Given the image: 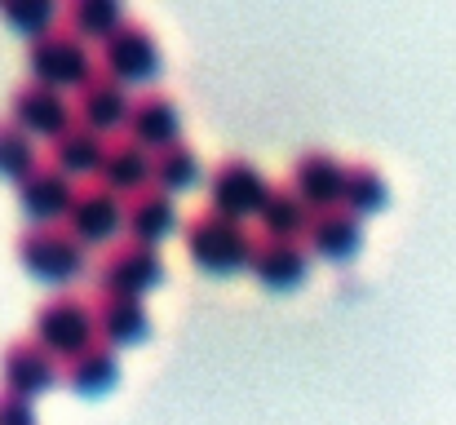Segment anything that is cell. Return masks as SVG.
Segmentation results:
<instances>
[{
    "mask_svg": "<svg viewBox=\"0 0 456 425\" xmlns=\"http://www.w3.org/2000/svg\"><path fill=\"white\" fill-rule=\"evenodd\" d=\"M182 240H186L191 262L208 275H231V271L248 266V257H253V235L244 231V222H235L208 204L186 217Z\"/></svg>",
    "mask_w": 456,
    "mask_h": 425,
    "instance_id": "obj_1",
    "label": "cell"
},
{
    "mask_svg": "<svg viewBox=\"0 0 456 425\" xmlns=\"http://www.w3.org/2000/svg\"><path fill=\"white\" fill-rule=\"evenodd\" d=\"M31 337L53 355V359H76L80 350H89L98 341V319H94V301L76 297V292H53L36 306L31 315Z\"/></svg>",
    "mask_w": 456,
    "mask_h": 425,
    "instance_id": "obj_2",
    "label": "cell"
},
{
    "mask_svg": "<svg viewBox=\"0 0 456 425\" xmlns=\"http://www.w3.org/2000/svg\"><path fill=\"white\" fill-rule=\"evenodd\" d=\"M27 71L31 80L49 85V89H85L94 80V53L89 45L67 31V27H49L40 36L27 40Z\"/></svg>",
    "mask_w": 456,
    "mask_h": 425,
    "instance_id": "obj_3",
    "label": "cell"
},
{
    "mask_svg": "<svg viewBox=\"0 0 456 425\" xmlns=\"http://www.w3.org/2000/svg\"><path fill=\"white\" fill-rule=\"evenodd\" d=\"M18 262L45 283H67L89 266L85 244L67 226H27L18 240Z\"/></svg>",
    "mask_w": 456,
    "mask_h": 425,
    "instance_id": "obj_4",
    "label": "cell"
},
{
    "mask_svg": "<svg viewBox=\"0 0 456 425\" xmlns=\"http://www.w3.org/2000/svg\"><path fill=\"white\" fill-rule=\"evenodd\" d=\"M159 67H164L159 40H155L151 27L138 22V18H125V22L102 40V71H107L111 80H120L125 89L155 80Z\"/></svg>",
    "mask_w": 456,
    "mask_h": 425,
    "instance_id": "obj_5",
    "label": "cell"
},
{
    "mask_svg": "<svg viewBox=\"0 0 456 425\" xmlns=\"http://www.w3.org/2000/svg\"><path fill=\"white\" fill-rule=\"evenodd\" d=\"M164 280V257L155 244L142 240H116L102 262L94 266V283L98 292H120V297H142Z\"/></svg>",
    "mask_w": 456,
    "mask_h": 425,
    "instance_id": "obj_6",
    "label": "cell"
},
{
    "mask_svg": "<svg viewBox=\"0 0 456 425\" xmlns=\"http://www.w3.org/2000/svg\"><path fill=\"white\" fill-rule=\"evenodd\" d=\"M266 195H271L266 173L253 159H244V155H226L213 168V177H208V208H217V213H226L235 222L257 213L266 204Z\"/></svg>",
    "mask_w": 456,
    "mask_h": 425,
    "instance_id": "obj_7",
    "label": "cell"
},
{
    "mask_svg": "<svg viewBox=\"0 0 456 425\" xmlns=\"http://www.w3.org/2000/svg\"><path fill=\"white\" fill-rule=\"evenodd\" d=\"M62 226L89 249V244H116V235L125 231V200L98 182L76 186V200L62 217Z\"/></svg>",
    "mask_w": 456,
    "mask_h": 425,
    "instance_id": "obj_8",
    "label": "cell"
},
{
    "mask_svg": "<svg viewBox=\"0 0 456 425\" xmlns=\"http://www.w3.org/2000/svg\"><path fill=\"white\" fill-rule=\"evenodd\" d=\"M0 381H4V390L36 399V395H45L62 381V364L36 337H18L0 350Z\"/></svg>",
    "mask_w": 456,
    "mask_h": 425,
    "instance_id": "obj_9",
    "label": "cell"
},
{
    "mask_svg": "<svg viewBox=\"0 0 456 425\" xmlns=\"http://www.w3.org/2000/svg\"><path fill=\"white\" fill-rule=\"evenodd\" d=\"M9 120L18 129H27L31 138H58L76 120V111H71V102L58 89H49L40 80H22L9 94Z\"/></svg>",
    "mask_w": 456,
    "mask_h": 425,
    "instance_id": "obj_10",
    "label": "cell"
},
{
    "mask_svg": "<svg viewBox=\"0 0 456 425\" xmlns=\"http://www.w3.org/2000/svg\"><path fill=\"white\" fill-rule=\"evenodd\" d=\"M71 200H76V182L62 168H53V164H36L18 182V204H22L31 226H58L67 217Z\"/></svg>",
    "mask_w": 456,
    "mask_h": 425,
    "instance_id": "obj_11",
    "label": "cell"
},
{
    "mask_svg": "<svg viewBox=\"0 0 456 425\" xmlns=\"http://www.w3.org/2000/svg\"><path fill=\"white\" fill-rule=\"evenodd\" d=\"M125 138H134L147 151H164L173 142H182V111L168 94L159 89H147L134 98L129 107V120H125Z\"/></svg>",
    "mask_w": 456,
    "mask_h": 425,
    "instance_id": "obj_12",
    "label": "cell"
},
{
    "mask_svg": "<svg viewBox=\"0 0 456 425\" xmlns=\"http://www.w3.org/2000/svg\"><path fill=\"white\" fill-rule=\"evenodd\" d=\"M94 177H98V186H107L116 195H138V191L155 186V155L134 138H111Z\"/></svg>",
    "mask_w": 456,
    "mask_h": 425,
    "instance_id": "obj_13",
    "label": "cell"
},
{
    "mask_svg": "<svg viewBox=\"0 0 456 425\" xmlns=\"http://www.w3.org/2000/svg\"><path fill=\"white\" fill-rule=\"evenodd\" d=\"M346 168L332 151H302L297 164H293V191L302 195L305 204L319 213V208H332L341 204V191H346Z\"/></svg>",
    "mask_w": 456,
    "mask_h": 425,
    "instance_id": "obj_14",
    "label": "cell"
},
{
    "mask_svg": "<svg viewBox=\"0 0 456 425\" xmlns=\"http://www.w3.org/2000/svg\"><path fill=\"white\" fill-rule=\"evenodd\" d=\"M129 107H134L129 89H125L120 80H111L107 71H94V80L76 94V120L89 125V129L102 134V138L129 120Z\"/></svg>",
    "mask_w": 456,
    "mask_h": 425,
    "instance_id": "obj_15",
    "label": "cell"
},
{
    "mask_svg": "<svg viewBox=\"0 0 456 425\" xmlns=\"http://www.w3.org/2000/svg\"><path fill=\"white\" fill-rule=\"evenodd\" d=\"M248 271L266 288H297L310 271V249L302 240H275V235H262L253 240V257H248Z\"/></svg>",
    "mask_w": 456,
    "mask_h": 425,
    "instance_id": "obj_16",
    "label": "cell"
},
{
    "mask_svg": "<svg viewBox=\"0 0 456 425\" xmlns=\"http://www.w3.org/2000/svg\"><path fill=\"white\" fill-rule=\"evenodd\" d=\"M363 240V226L350 208L332 204V208H319L305 226V249L310 257H328V262H346Z\"/></svg>",
    "mask_w": 456,
    "mask_h": 425,
    "instance_id": "obj_17",
    "label": "cell"
},
{
    "mask_svg": "<svg viewBox=\"0 0 456 425\" xmlns=\"http://www.w3.org/2000/svg\"><path fill=\"white\" fill-rule=\"evenodd\" d=\"M94 319H98V337L107 346H129V341H142L151 332V315H147L142 297L98 292L94 297Z\"/></svg>",
    "mask_w": 456,
    "mask_h": 425,
    "instance_id": "obj_18",
    "label": "cell"
},
{
    "mask_svg": "<svg viewBox=\"0 0 456 425\" xmlns=\"http://www.w3.org/2000/svg\"><path fill=\"white\" fill-rule=\"evenodd\" d=\"M125 231L129 240H142V244H159L168 231H177V204L168 191L147 186L138 195H129L125 204Z\"/></svg>",
    "mask_w": 456,
    "mask_h": 425,
    "instance_id": "obj_19",
    "label": "cell"
},
{
    "mask_svg": "<svg viewBox=\"0 0 456 425\" xmlns=\"http://www.w3.org/2000/svg\"><path fill=\"white\" fill-rule=\"evenodd\" d=\"M49 151H53V168H62V173L76 182V177H85V173H98L102 151H107V138H102V134H94L89 125L71 120L58 138L49 142Z\"/></svg>",
    "mask_w": 456,
    "mask_h": 425,
    "instance_id": "obj_20",
    "label": "cell"
},
{
    "mask_svg": "<svg viewBox=\"0 0 456 425\" xmlns=\"http://www.w3.org/2000/svg\"><path fill=\"white\" fill-rule=\"evenodd\" d=\"M116 377H120V355L107 341H94L89 350H80L76 359L62 364V381L80 395H102Z\"/></svg>",
    "mask_w": 456,
    "mask_h": 425,
    "instance_id": "obj_21",
    "label": "cell"
},
{
    "mask_svg": "<svg viewBox=\"0 0 456 425\" xmlns=\"http://www.w3.org/2000/svg\"><path fill=\"white\" fill-rule=\"evenodd\" d=\"M310 217H314V208H310L302 195L293 191V182H284V186H271L266 204L257 208V222H262V231H266V235H275V240H297V235H305Z\"/></svg>",
    "mask_w": 456,
    "mask_h": 425,
    "instance_id": "obj_22",
    "label": "cell"
},
{
    "mask_svg": "<svg viewBox=\"0 0 456 425\" xmlns=\"http://www.w3.org/2000/svg\"><path fill=\"white\" fill-rule=\"evenodd\" d=\"M62 18H67V31H76L80 40H107L129 13L120 9V0H71Z\"/></svg>",
    "mask_w": 456,
    "mask_h": 425,
    "instance_id": "obj_23",
    "label": "cell"
},
{
    "mask_svg": "<svg viewBox=\"0 0 456 425\" xmlns=\"http://www.w3.org/2000/svg\"><path fill=\"white\" fill-rule=\"evenodd\" d=\"M386 200H390V186H386V177H381L377 164H350V168H346L341 208H350L354 217H368V213H377Z\"/></svg>",
    "mask_w": 456,
    "mask_h": 425,
    "instance_id": "obj_24",
    "label": "cell"
},
{
    "mask_svg": "<svg viewBox=\"0 0 456 425\" xmlns=\"http://www.w3.org/2000/svg\"><path fill=\"white\" fill-rule=\"evenodd\" d=\"M200 177H204V168H200V155H195V146H186V142H173V146L155 151V186H159V191L177 195V191L195 186Z\"/></svg>",
    "mask_w": 456,
    "mask_h": 425,
    "instance_id": "obj_25",
    "label": "cell"
},
{
    "mask_svg": "<svg viewBox=\"0 0 456 425\" xmlns=\"http://www.w3.org/2000/svg\"><path fill=\"white\" fill-rule=\"evenodd\" d=\"M36 164H40L36 138H31L27 129H18L9 116H0V177L22 182V177H27Z\"/></svg>",
    "mask_w": 456,
    "mask_h": 425,
    "instance_id": "obj_26",
    "label": "cell"
},
{
    "mask_svg": "<svg viewBox=\"0 0 456 425\" xmlns=\"http://www.w3.org/2000/svg\"><path fill=\"white\" fill-rule=\"evenodd\" d=\"M0 18L31 40V36H40V31L53 27L58 4H53V0H4V4H0Z\"/></svg>",
    "mask_w": 456,
    "mask_h": 425,
    "instance_id": "obj_27",
    "label": "cell"
},
{
    "mask_svg": "<svg viewBox=\"0 0 456 425\" xmlns=\"http://www.w3.org/2000/svg\"><path fill=\"white\" fill-rule=\"evenodd\" d=\"M0 425H36L31 399H22L13 390H0Z\"/></svg>",
    "mask_w": 456,
    "mask_h": 425,
    "instance_id": "obj_28",
    "label": "cell"
}]
</instances>
